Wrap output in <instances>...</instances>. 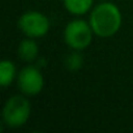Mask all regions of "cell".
Segmentation results:
<instances>
[{
	"instance_id": "obj_1",
	"label": "cell",
	"mask_w": 133,
	"mask_h": 133,
	"mask_svg": "<svg viewBox=\"0 0 133 133\" xmlns=\"http://www.w3.org/2000/svg\"><path fill=\"white\" fill-rule=\"evenodd\" d=\"M123 17L116 4L111 2H102L90 11L89 24L95 35L101 38H110L115 35L121 28Z\"/></svg>"
},
{
	"instance_id": "obj_2",
	"label": "cell",
	"mask_w": 133,
	"mask_h": 133,
	"mask_svg": "<svg viewBox=\"0 0 133 133\" xmlns=\"http://www.w3.org/2000/svg\"><path fill=\"white\" fill-rule=\"evenodd\" d=\"M31 115V104L24 95H13L7 99L3 107V120L11 128L25 125Z\"/></svg>"
},
{
	"instance_id": "obj_3",
	"label": "cell",
	"mask_w": 133,
	"mask_h": 133,
	"mask_svg": "<svg viewBox=\"0 0 133 133\" xmlns=\"http://www.w3.org/2000/svg\"><path fill=\"white\" fill-rule=\"evenodd\" d=\"M94 31L89 21L84 20H72L64 29V42L69 48L82 51L88 48L93 41Z\"/></svg>"
},
{
	"instance_id": "obj_4",
	"label": "cell",
	"mask_w": 133,
	"mask_h": 133,
	"mask_svg": "<svg viewBox=\"0 0 133 133\" xmlns=\"http://www.w3.org/2000/svg\"><path fill=\"white\" fill-rule=\"evenodd\" d=\"M18 29L29 38H42L50 30V20L38 11H29L18 18Z\"/></svg>"
},
{
	"instance_id": "obj_5",
	"label": "cell",
	"mask_w": 133,
	"mask_h": 133,
	"mask_svg": "<svg viewBox=\"0 0 133 133\" xmlns=\"http://www.w3.org/2000/svg\"><path fill=\"white\" fill-rule=\"evenodd\" d=\"M16 81L21 93L28 97L38 95L44 86V77L41 69L35 65H28L22 68L18 72Z\"/></svg>"
},
{
	"instance_id": "obj_6",
	"label": "cell",
	"mask_w": 133,
	"mask_h": 133,
	"mask_svg": "<svg viewBox=\"0 0 133 133\" xmlns=\"http://www.w3.org/2000/svg\"><path fill=\"white\" fill-rule=\"evenodd\" d=\"M38 54H39V47H38L37 42L34 41V38L28 37L26 39L20 42L18 48H17V55L22 61L33 63L38 57Z\"/></svg>"
},
{
	"instance_id": "obj_7",
	"label": "cell",
	"mask_w": 133,
	"mask_h": 133,
	"mask_svg": "<svg viewBox=\"0 0 133 133\" xmlns=\"http://www.w3.org/2000/svg\"><path fill=\"white\" fill-rule=\"evenodd\" d=\"M17 71L16 65L11 61L4 59L0 63V85L3 88H8L12 85V82L17 78Z\"/></svg>"
},
{
	"instance_id": "obj_8",
	"label": "cell",
	"mask_w": 133,
	"mask_h": 133,
	"mask_svg": "<svg viewBox=\"0 0 133 133\" xmlns=\"http://www.w3.org/2000/svg\"><path fill=\"white\" fill-rule=\"evenodd\" d=\"M65 9L73 16H82L93 9L94 0H63Z\"/></svg>"
},
{
	"instance_id": "obj_9",
	"label": "cell",
	"mask_w": 133,
	"mask_h": 133,
	"mask_svg": "<svg viewBox=\"0 0 133 133\" xmlns=\"http://www.w3.org/2000/svg\"><path fill=\"white\" fill-rule=\"evenodd\" d=\"M82 65H84V57L80 54V51L73 50L71 54L66 55V57H65V66H66V69H68V71L77 72V71H80L82 68Z\"/></svg>"
},
{
	"instance_id": "obj_10",
	"label": "cell",
	"mask_w": 133,
	"mask_h": 133,
	"mask_svg": "<svg viewBox=\"0 0 133 133\" xmlns=\"http://www.w3.org/2000/svg\"><path fill=\"white\" fill-rule=\"evenodd\" d=\"M101 2H107V0H101Z\"/></svg>"
}]
</instances>
